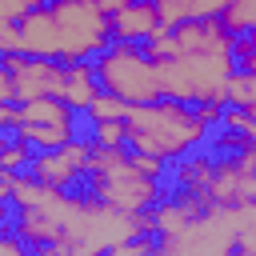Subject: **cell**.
<instances>
[{"mask_svg": "<svg viewBox=\"0 0 256 256\" xmlns=\"http://www.w3.org/2000/svg\"><path fill=\"white\" fill-rule=\"evenodd\" d=\"M52 200H60L68 208H80V212H100V208L112 204V176L96 156L80 152V160H72L52 180Z\"/></svg>", "mask_w": 256, "mask_h": 256, "instance_id": "6da1fadb", "label": "cell"}, {"mask_svg": "<svg viewBox=\"0 0 256 256\" xmlns=\"http://www.w3.org/2000/svg\"><path fill=\"white\" fill-rule=\"evenodd\" d=\"M60 136L68 140L72 152H88V156H104L112 152V136H108V116L96 108V100H72L60 112Z\"/></svg>", "mask_w": 256, "mask_h": 256, "instance_id": "7a4b0ae2", "label": "cell"}, {"mask_svg": "<svg viewBox=\"0 0 256 256\" xmlns=\"http://www.w3.org/2000/svg\"><path fill=\"white\" fill-rule=\"evenodd\" d=\"M36 216H40V208L20 196V184L4 180V192H0V248H8L20 232H28Z\"/></svg>", "mask_w": 256, "mask_h": 256, "instance_id": "3957f363", "label": "cell"}, {"mask_svg": "<svg viewBox=\"0 0 256 256\" xmlns=\"http://www.w3.org/2000/svg\"><path fill=\"white\" fill-rule=\"evenodd\" d=\"M0 176L20 184V188H28V192H52V180H56L48 172V164H40L32 156H4L0 160Z\"/></svg>", "mask_w": 256, "mask_h": 256, "instance_id": "277c9868", "label": "cell"}, {"mask_svg": "<svg viewBox=\"0 0 256 256\" xmlns=\"http://www.w3.org/2000/svg\"><path fill=\"white\" fill-rule=\"evenodd\" d=\"M112 156H116L124 168H148L156 152L144 144V132H136V128H116V136H112Z\"/></svg>", "mask_w": 256, "mask_h": 256, "instance_id": "5b68a950", "label": "cell"}, {"mask_svg": "<svg viewBox=\"0 0 256 256\" xmlns=\"http://www.w3.org/2000/svg\"><path fill=\"white\" fill-rule=\"evenodd\" d=\"M124 56L140 68H156L160 64V32H152V28L124 32Z\"/></svg>", "mask_w": 256, "mask_h": 256, "instance_id": "8992f818", "label": "cell"}, {"mask_svg": "<svg viewBox=\"0 0 256 256\" xmlns=\"http://www.w3.org/2000/svg\"><path fill=\"white\" fill-rule=\"evenodd\" d=\"M168 244H172V232L160 220H140L136 232H128L120 240V248H132V252H164Z\"/></svg>", "mask_w": 256, "mask_h": 256, "instance_id": "52a82bcc", "label": "cell"}, {"mask_svg": "<svg viewBox=\"0 0 256 256\" xmlns=\"http://www.w3.org/2000/svg\"><path fill=\"white\" fill-rule=\"evenodd\" d=\"M224 80H256V44L224 40Z\"/></svg>", "mask_w": 256, "mask_h": 256, "instance_id": "ba28073f", "label": "cell"}, {"mask_svg": "<svg viewBox=\"0 0 256 256\" xmlns=\"http://www.w3.org/2000/svg\"><path fill=\"white\" fill-rule=\"evenodd\" d=\"M80 84H84V92H88L92 100H100V104H120V84L108 76V64L84 68V72H80Z\"/></svg>", "mask_w": 256, "mask_h": 256, "instance_id": "9c48e42d", "label": "cell"}, {"mask_svg": "<svg viewBox=\"0 0 256 256\" xmlns=\"http://www.w3.org/2000/svg\"><path fill=\"white\" fill-rule=\"evenodd\" d=\"M64 248V240L60 236H40V232H20L12 244H8V252L12 256H52V252H60Z\"/></svg>", "mask_w": 256, "mask_h": 256, "instance_id": "30bf717a", "label": "cell"}, {"mask_svg": "<svg viewBox=\"0 0 256 256\" xmlns=\"http://www.w3.org/2000/svg\"><path fill=\"white\" fill-rule=\"evenodd\" d=\"M212 100H216V96H200V92H176L172 116H176V120H184V124H200L204 116H212Z\"/></svg>", "mask_w": 256, "mask_h": 256, "instance_id": "8fae6325", "label": "cell"}, {"mask_svg": "<svg viewBox=\"0 0 256 256\" xmlns=\"http://www.w3.org/2000/svg\"><path fill=\"white\" fill-rule=\"evenodd\" d=\"M24 136H28V120L0 112V156H20Z\"/></svg>", "mask_w": 256, "mask_h": 256, "instance_id": "7c38bea8", "label": "cell"}, {"mask_svg": "<svg viewBox=\"0 0 256 256\" xmlns=\"http://www.w3.org/2000/svg\"><path fill=\"white\" fill-rule=\"evenodd\" d=\"M212 112L216 116H228V120H252L256 116V108L248 100H240V96H216L212 100Z\"/></svg>", "mask_w": 256, "mask_h": 256, "instance_id": "4fadbf2b", "label": "cell"}, {"mask_svg": "<svg viewBox=\"0 0 256 256\" xmlns=\"http://www.w3.org/2000/svg\"><path fill=\"white\" fill-rule=\"evenodd\" d=\"M32 104H36V96H24L16 84L4 88V96H0V112H8V116H28Z\"/></svg>", "mask_w": 256, "mask_h": 256, "instance_id": "5bb4252c", "label": "cell"}, {"mask_svg": "<svg viewBox=\"0 0 256 256\" xmlns=\"http://www.w3.org/2000/svg\"><path fill=\"white\" fill-rule=\"evenodd\" d=\"M76 0H28V8H24V16L28 20H52V16H60L64 8H72Z\"/></svg>", "mask_w": 256, "mask_h": 256, "instance_id": "9a60e30c", "label": "cell"}, {"mask_svg": "<svg viewBox=\"0 0 256 256\" xmlns=\"http://www.w3.org/2000/svg\"><path fill=\"white\" fill-rule=\"evenodd\" d=\"M224 40H236V44H256V20H240L224 32Z\"/></svg>", "mask_w": 256, "mask_h": 256, "instance_id": "2e32d148", "label": "cell"}, {"mask_svg": "<svg viewBox=\"0 0 256 256\" xmlns=\"http://www.w3.org/2000/svg\"><path fill=\"white\" fill-rule=\"evenodd\" d=\"M124 8L128 12H152L160 20V0H124Z\"/></svg>", "mask_w": 256, "mask_h": 256, "instance_id": "e0dca14e", "label": "cell"}]
</instances>
